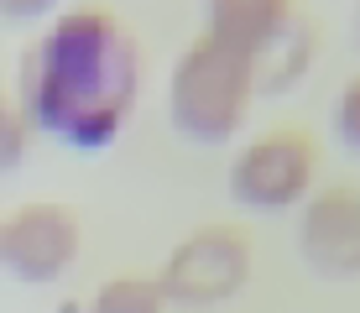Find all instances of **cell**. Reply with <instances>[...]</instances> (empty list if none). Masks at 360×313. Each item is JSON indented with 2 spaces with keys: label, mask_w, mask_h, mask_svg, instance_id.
Segmentation results:
<instances>
[{
  "label": "cell",
  "mask_w": 360,
  "mask_h": 313,
  "mask_svg": "<svg viewBox=\"0 0 360 313\" xmlns=\"http://www.w3.org/2000/svg\"><path fill=\"white\" fill-rule=\"evenodd\" d=\"M141 94L136 32L105 6H68L32 37L16 63V110L27 131L58 136L73 152H105L131 125Z\"/></svg>",
  "instance_id": "cell-1"
},
{
  "label": "cell",
  "mask_w": 360,
  "mask_h": 313,
  "mask_svg": "<svg viewBox=\"0 0 360 313\" xmlns=\"http://www.w3.org/2000/svg\"><path fill=\"white\" fill-rule=\"evenodd\" d=\"M256 99L251 84V63L235 58L230 47L209 42L204 32L193 37L188 47L172 63V79H167V115L188 141L219 146L230 141L235 131L245 125V110Z\"/></svg>",
  "instance_id": "cell-2"
},
{
  "label": "cell",
  "mask_w": 360,
  "mask_h": 313,
  "mask_svg": "<svg viewBox=\"0 0 360 313\" xmlns=\"http://www.w3.org/2000/svg\"><path fill=\"white\" fill-rule=\"evenodd\" d=\"M245 277H251V235L230 219H214V224H198L193 235H183L152 282L162 293V303L214 308L240 293Z\"/></svg>",
  "instance_id": "cell-3"
},
{
  "label": "cell",
  "mask_w": 360,
  "mask_h": 313,
  "mask_svg": "<svg viewBox=\"0 0 360 313\" xmlns=\"http://www.w3.org/2000/svg\"><path fill=\"white\" fill-rule=\"evenodd\" d=\"M84 219L63 198H32L0 219V267L21 282H58L79 261Z\"/></svg>",
  "instance_id": "cell-4"
},
{
  "label": "cell",
  "mask_w": 360,
  "mask_h": 313,
  "mask_svg": "<svg viewBox=\"0 0 360 313\" xmlns=\"http://www.w3.org/2000/svg\"><path fill=\"white\" fill-rule=\"evenodd\" d=\"M319 167V146L303 125H277V131L256 136L240 146L230 162V198L251 209H288L308 193Z\"/></svg>",
  "instance_id": "cell-5"
},
{
  "label": "cell",
  "mask_w": 360,
  "mask_h": 313,
  "mask_svg": "<svg viewBox=\"0 0 360 313\" xmlns=\"http://www.w3.org/2000/svg\"><path fill=\"white\" fill-rule=\"evenodd\" d=\"M308 267L324 277H355L360 272V188H324L303 204L297 224Z\"/></svg>",
  "instance_id": "cell-6"
},
{
  "label": "cell",
  "mask_w": 360,
  "mask_h": 313,
  "mask_svg": "<svg viewBox=\"0 0 360 313\" xmlns=\"http://www.w3.org/2000/svg\"><path fill=\"white\" fill-rule=\"evenodd\" d=\"M292 21H297V6H288V0H214L204 11V37L230 47L235 58L256 63Z\"/></svg>",
  "instance_id": "cell-7"
},
{
  "label": "cell",
  "mask_w": 360,
  "mask_h": 313,
  "mask_svg": "<svg viewBox=\"0 0 360 313\" xmlns=\"http://www.w3.org/2000/svg\"><path fill=\"white\" fill-rule=\"evenodd\" d=\"M314 53H319V32H314V21L297 11L292 27L251 63L256 94H288V89H297V84L308 79V68H314Z\"/></svg>",
  "instance_id": "cell-8"
},
{
  "label": "cell",
  "mask_w": 360,
  "mask_h": 313,
  "mask_svg": "<svg viewBox=\"0 0 360 313\" xmlns=\"http://www.w3.org/2000/svg\"><path fill=\"white\" fill-rule=\"evenodd\" d=\"M162 293H157L152 277H141V272H120V277H110L99 293L89 298V308L84 313H162Z\"/></svg>",
  "instance_id": "cell-9"
},
{
  "label": "cell",
  "mask_w": 360,
  "mask_h": 313,
  "mask_svg": "<svg viewBox=\"0 0 360 313\" xmlns=\"http://www.w3.org/2000/svg\"><path fill=\"white\" fill-rule=\"evenodd\" d=\"M27 141H32V131H27V120H21V110H16V94L0 84V172H11L27 157Z\"/></svg>",
  "instance_id": "cell-10"
},
{
  "label": "cell",
  "mask_w": 360,
  "mask_h": 313,
  "mask_svg": "<svg viewBox=\"0 0 360 313\" xmlns=\"http://www.w3.org/2000/svg\"><path fill=\"white\" fill-rule=\"evenodd\" d=\"M334 131H340V141L360 152V73L340 89V105H334Z\"/></svg>",
  "instance_id": "cell-11"
},
{
  "label": "cell",
  "mask_w": 360,
  "mask_h": 313,
  "mask_svg": "<svg viewBox=\"0 0 360 313\" xmlns=\"http://www.w3.org/2000/svg\"><path fill=\"white\" fill-rule=\"evenodd\" d=\"M355 37H360V11H355Z\"/></svg>",
  "instance_id": "cell-12"
}]
</instances>
